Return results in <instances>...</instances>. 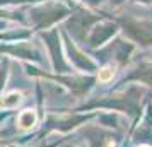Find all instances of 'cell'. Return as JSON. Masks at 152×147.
Returning <instances> with one entry per match:
<instances>
[{
	"label": "cell",
	"mask_w": 152,
	"mask_h": 147,
	"mask_svg": "<svg viewBox=\"0 0 152 147\" xmlns=\"http://www.w3.org/2000/svg\"><path fill=\"white\" fill-rule=\"evenodd\" d=\"M125 82H140V84L152 87V62H144L137 65L125 77Z\"/></svg>",
	"instance_id": "7a4b0ae2"
},
{
	"label": "cell",
	"mask_w": 152,
	"mask_h": 147,
	"mask_svg": "<svg viewBox=\"0 0 152 147\" xmlns=\"http://www.w3.org/2000/svg\"><path fill=\"white\" fill-rule=\"evenodd\" d=\"M138 147H151V146H145V144H142V146H138Z\"/></svg>",
	"instance_id": "8992f818"
},
{
	"label": "cell",
	"mask_w": 152,
	"mask_h": 147,
	"mask_svg": "<svg viewBox=\"0 0 152 147\" xmlns=\"http://www.w3.org/2000/svg\"><path fill=\"white\" fill-rule=\"evenodd\" d=\"M135 4H142V5H151L152 0H133Z\"/></svg>",
	"instance_id": "277c9868"
},
{
	"label": "cell",
	"mask_w": 152,
	"mask_h": 147,
	"mask_svg": "<svg viewBox=\"0 0 152 147\" xmlns=\"http://www.w3.org/2000/svg\"><path fill=\"white\" fill-rule=\"evenodd\" d=\"M123 33L140 46H152V21L125 15L120 19Z\"/></svg>",
	"instance_id": "6da1fadb"
},
{
	"label": "cell",
	"mask_w": 152,
	"mask_h": 147,
	"mask_svg": "<svg viewBox=\"0 0 152 147\" xmlns=\"http://www.w3.org/2000/svg\"><path fill=\"white\" fill-rule=\"evenodd\" d=\"M125 0H111V4H115V5H121Z\"/></svg>",
	"instance_id": "5b68a950"
},
{
	"label": "cell",
	"mask_w": 152,
	"mask_h": 147,
	"mask_svg": "<svg viewBox=\"0 0 152 147\" xmlns=\"http://www.w3.org/2000/svg\"><path fill=\"white\" fill-rule=\"evenodd\" d=\"M115 75V65L111 63V65H106L104 69L99 70V74H97V80H101V82H108L111 80Z\"/></svg>",
	"instance_id": "3957f363"
}]
</instances>
